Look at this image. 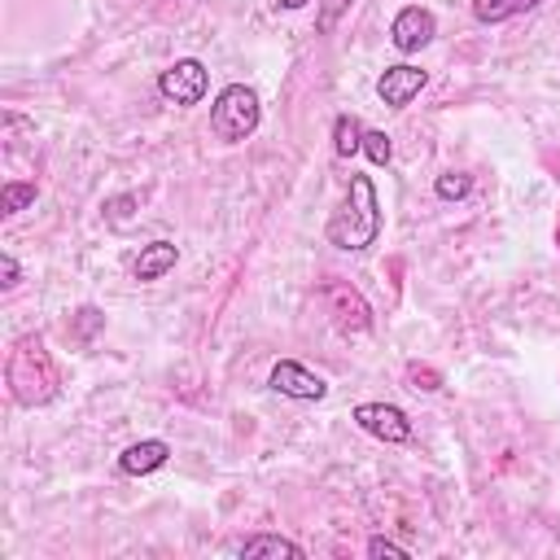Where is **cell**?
<instances>
[{
	"mask_svg": "<svg viewBox=\"0 0 560 560\" xmlns=\"http://www.w3.org/2000/svg\"><path fill=\"white\" fill-rule=\"evenodd\" d=\"M35 201V184H26V179H9L4 188H0V214L9 219V214H18L22 206H31Z\"/></svg>",
	"mask_w": 560,
	"mask_h": 560,
	"instance_id": "9a60e30c",
	"label": "cell"
},
{
	"mask_svg": "<svg viewBox=\"0 0 560 560\" xmlns=\"http://www.w3.org/2000/svg\"><path fill=\"white\" fill-rule=\"evenodd\" d=\"M175 262H179V249H175L171 241H149V245L140 249V258L131 262V276H136L140 284H149V280H162Z\"/></svg>",
	"mask_w": 560,
	"mask_h": 560,
	"instance_id": "8fae6325",
	"label": "cell"
},
{
	"mask_svg": "<svg viewBox=\"0 0 560 560\" xmlns=\"http://www.w3.org/2000/svg\"><path fill=\"white\" fill-rule=\"evenodd\" d=\"M350 420H354L363 433H372V438H381V442H389V446L411 442V420H407V411L394 407V402H359V407L350 411Z\"/></svg>",
	"mask_w": 560,
	"mask_h": 560,
	"instance_id": "5b68a950",
	"label": "cell"
},
{
	"mask_svg": "<svg viewBox=\"0 0 560 560\" xmlns=\"http://www.w3.org/2000/svg\"><path fill=\"white\" fill-rule=\"evenodd\" d=\"M258 122H262V105H258V92L245 83H228L210 105V131L223 144L249 140L258 131Z\"/></svg>",
	"mask_w": 560,
	"mask_h": 560,
	"instance_id": "3957f363",
	"label": "cell"
},
{
	"mask_svg": "<svg viewBox=\"0 0 560 560\" xmlns=\"http://www.w3.org/2000/svg\"><path fill=\"white\" fill-rule=\"evenodd\" d=\"M368 556H372V560H381V556H385V560H407V547H398V542H389V538L376 534V538H368Z\"/></svg>",
	"mask_w": 560,
	"mask_h": 560,
	"instance_id": "ac0fdd59",
	"label": "cell"
},
{
	"mask_svg": "<svg viewBox=\"0 0 560 560\" xmlns=\"http://www.w3.org/2000/svg\"><path fill=\"white\" fill-rule=\"evenodd\" d=\"M411 381H416V389H438V376L429 368H420V363H411Z\"/></svg>",
	"mask_w": 560,
	"mask_h": 560,
	"instance_id": "ffe728a7",
	"label": "cell"
},
{
	"mask_svg": "<svg viewBox=\"0 0 560 560\" xmlns=\"http://www.w3.org/2000/svg\"><path fill=\"white\" fill-rule=\"evenodd\" d=\"M433 35H438V18H433L424 4H407V9H398L394 22H389V44H394L398 52H420Z\"/></svg>",
	"mask_w": 560,
	"mask_h": 560,
	"instance_id": "52a82bcc",
	"label": "cell"
},
{
	"mask_svg": "<svg viewBox=\"0 0 560 560\" xmlns=\"http://www.w3.org/2000/svg\"><path fill=\"white\" fill-rule=\"evenodd\" d=\"M468 188H472V175H464V171H446L433 179V192L442 201H459V197H468Z\"/></svg>",
	"mask_w": 560,
	"mask_h": 560,
	"instance_id": "2e32d148",
	"label": "cell"
},
{
	"mask_svg": "<svg viewBox=\"0 0 560 560\" xmlns=\"http://www.w3.org/2000/svg\"><path fill=\"white\" fill-rule=\"evenodd\" d=\"M9 389L22 407H39L57 394V376H52V363L39 346V337H22L9 354Z\"/></svg>",
	"mask_w": 560,
	"mask_h": 560,
	"instance_id": "7a4b0ae2",
	"label": "cell"
},
{
	"mask_svg": "<svg viewBox=\"0 0 560 560\" xmlns=\"http://www.w3.org/2000/svg\"><path fill=\"white\" fill-rule=\"evenodd\" d=\"M538 0H472V18L481 26H494V22H508L516 13H529Z\"/></svg>",
	"mask_w": 560,
	"mask_h": 560,
	"instance_id": "5bb4252c",
	"label": "cell"
},
{
	"mask_svg": "<svg viewBox=\"0 0 560 560\" xmlns=\"http://www.w3.org/2000/svg\"><path fill=\"white\" fill-rule=\"evenodd\" d=\"M245 560H302V547L293 538H280V534H254L236 547Z\"/></svg>",
	"mask_w": 560,
	"mask_h": 560,
	"instance_id": "7c38bea8",
	"label": "cell"
},
{
	"mask_svg": "<svg viewBox=\"0 0 560 560\" xmlns=\"http://www.w3.org/2000/svg\"><path fill=\"white\" fill-rule=\"evenodd\" d=\"M324 236H328V245H337L346 254H359V249L376 245V236H381V201H376L372 175H350L346 201H341V210H332Z\"/></svg>",
	"mask_w": 560,
	"mask_h": 560,
	"instance_id": "6da1fadb",
	"label": "cell"
},
{
	"mask_svg": "<svg viewBox=\"0 0 560 560\" xmlns=\"http://www.w3.org/2000/svg\"><path fill=\"white\" fill-rule=\"evenodd\" d=\"M171 459V446L162 438H144V442H131L122 455H118V468L127 477H144V472H158L162 464Z\"/></svg>",
	"mask_w": 560,
	"mask_h": 560,
	"instance_id": "30bf717a",
	"label": "cell"
},
{
	"mask_svg": "<svg viewBox=\"0 0 560 560\" xmlns=\"http://www.w3.org/2000/svg\"><path fill=\"white\" fill-rule=\"evenodd\" d=\"M267 385H271L276 394H284V398H298V402H319V398L328 394V381L315 376L311 368H302L298 359H280V363L271 368Z\"/></svg>",
	"mask_w": 560,
	"mask_h": 560,
	"instance_id": "8992f818",
	"label": "cell"
},
{
	"mask_svg": "<svg viewBox=\"0 0 560 560\" xmlns=\"http://www.w3.org/2000/svg\"><path fill=\"white\" fill-rule=\"evenodd\" d=\"M429 83V74L420 70V66H385L381 70V79H376V96L389 105V109H407L416 96H420V88Z\"/></svg>",
	"mask_w": 560,
	"mask_h": 560,
	"instance_id": "ba28073f",
	"label": "cell"
},
{
	"mask_svg": "<svg viewBox=\"0 0 560 560\" xmlns=\"http://www.w3.org/2000/svg\"><path fill=\"white\" fill-rule=\"evenodd\" d=\"M302 4H311V0H276V9H284V13H293V9H302Z\"/></svg>",
	"mask_w": 560,
	"mask_h": 560,
	"instance_id": "7402d4cb",
	"label": "cell"
},
{
	"mask_svg": "<svg viewBox=\"0 0 560 560\" xmlns=\"http://www.w3.org/2000/svg\"><path fill=\"white\" fill-rule=\"evenodd\" d=\"M158 92L166 101H175V105H197L210 92V70L197 57H179L175 66H166L158 74Z\"/></svg>",
	"mask_w": 560,
	"mask_h": 560,
	"instance_id": "277c9868",
	"label": "cell"
},
{
	"mask_svg": "<svg viewBox=\"0 0 560 560\" xmlns=\"http://www.w3.org/2000/svg\"><path fill=\"white\" fill-rule=\"evenodd\" d=\"M324 298H328V306H332V315H337L341 328H354V332L372 328V306H368L350 284H328Z\"/></svg>",
	"mask_w": 560,
	"mask_h": 560,
	"instance_id": "9c48e42d",
	"label": "cell"
},
{
	"mask_svg": "<svg viewBox=\"0 0 560 560\" xmlns=\"http://www.w3.org/2000/svg\"><path fill=\"white\" fill-rule=\"evenodd\" d=\"M346 4H350V0H328V9H324V13H319V31H328V26H332V22H337V13H341V9H346Z\"/></svg>",
	"mask_w": 560,
	"mask_h": 560,
	"instance_id": "44dd1931",
	"label": "cell"
},
{
	"mask_svg": "<svg viewBox=\"0 0 560 560\" xmlns=\"http://www.w3.org/2000/svg\"><path fill=\"white\" fill-rule=\"evenodd\" d=\"M363 122L354 118V114H337V122H332V153L337 158H354V153H363Z\"/></svg>",
	"mask_w": 560,
	"mask_h": 560,
	"instance_id": "4fadbf2b",
	"label": "cell"
},
{
	"mask_svg": "<svg viewBox=\"0 0 560 560\" xmlns=\"http://www.w3.org/2000/svg\"><path fill=\"white\" fill-rule=\"evenodd\" d=\"M363 153H368L376 166H385V162L394 158V144H389L385 131H363Z\"/></svg>",
	"mask_w": 560,
	"mask_h": 560,
	"instance_id": "e0dca14e",
	"label": "cell"
},
{
	"mask_svg": "<svg viewBox=\"0 0 560 560\" xmlns=\"http://www.w3.org/2000/svg\"><path fill=\"white\" fill-rule=\"evenodd\" d=\"M18 276H22L18 258H13V254H0V289H13V284H18Z\"/></svg>",
	"mask_w": 560,
	"mask_h": 560,
	"instance_id": "d6986e66",
	"label": "cell"
}]
</instances>
